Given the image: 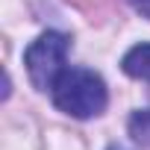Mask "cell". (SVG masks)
I'll list each match as a JSON object with an SVG mask.
<instances>
[{"label": "cell", "mask_w": 150, "mask_h": 150, "mask_svg": "<svg viewBox=\"0 0 150 150\" xmlns=\"http://www.w3.org/2000/svg\"><path fill=\"white\" fill-rule=\"evenodd\" d=\"M129 6H132L141 18H147V21H150V0H129Z\"/></svg>", "instance_id": "5b68a950"}, {"label": "cell", "mask_w": 150, "mask_h": 150, "mask_svg": "<svg viewBox=\"0 0 150 150\" xmlns=\"http://www.w3.org/2000/svg\"><path fill=\"white\" fill-rule=\"evenodd\" d=\"M53 103L59 112L71 118H97L109 103V91L100 74L88 68H65L53 86Z\"/></svg>", "instance_id": "6da1fadb"}, {"label": "cell", "mask_w": 150, "mask_h": 150, "mask_svg": "<svg viewBox=\"0 0 150 150\" xmlns=\"http://www.w3.org/2000/svg\"><path fill=\"white\" fill-rule=\"evenodd\" d=\"M109 150H127V147H121V144H112V147H109Z\"/></svg>", "instance_id": "8992f818"}, {"label": "cell", "mask_w": 150, "mask_h": 150, "mask_svg": "<svg viewBox=\"0 0 150 150\" xmlns=\"http://www.w3.org/2000/svg\"><path fill=\"white\" fill-rule=\"evenodd\" d=\"M129 135H132L138 144H147V147H150V109L135 112V115L129 118Z\"/></svg>", "instance_id": "277c9868"}, {"label": "cell", "mask_w": 150, "mask_h": 150, "mask_svg": "<svg viewBox=\"0 0 150 150\" xmlns=\"http://www.w3.org/2000/svg\"><path fill=\"white\" fill-rule=\"evenodd\" d=\"M121 68L127 77L150 83V44H135L132 50H127V56L121 59Z\"/></svg>", "instance_id": "3957f363"}, {"label": "cell", "mask_w": 150, "mask_h": 150, "mask_svg": "<svg viewBox=\"0 0 150 150\" xmlns=\"http://www.w3.org/2000/svg\"><path fill=\"white\" fill-rule=\"evenodd\" d=\"M65 56H68V38L62 33H41L24 53L27 74L38 91H53L56 80L65 71Z\"/></svg>", "instance_id": "7a4b0ae2"}]
</instances>
